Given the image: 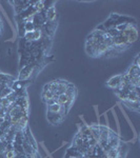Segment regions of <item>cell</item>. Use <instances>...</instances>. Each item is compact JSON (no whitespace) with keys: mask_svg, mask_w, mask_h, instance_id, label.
Returning a JSON list of instances; mask_svg holds the SVG:
<instances>
[{"mask_svg":"<svg viewBox=\"0 0 140 158\" xmlns=\"http://www.w3.org/2000/svg\"><path fill=\"white\" fill-rule=\"evenodd\" d=\"M35 29H36V25L33 22H25L23 25V31H24V34L25 33H32L34 32Z\"/></svg>","mask_w":140,"mask_h":158,"instance_id":"obj_12","label":"cell"},{"mask_svg":"<svg viewBox=\"0 0 140 158\" xmlns=\"http://www.w3.org/2000/svg\"><path fill=\"white\" fill-rule=\"evenodd\" d=\"M120 35L124 38L126 42L128 43L129 45L134 42H136L137 39H138V31H137V29L133 24L130 25L126 31H123L122 33H120Z\"/></svg>","mask_w":140,"mask_h":158,"instance_id":"obj_1","label":"cell"},{"mask_svg":"<svg viewBox=\"0 0 140 158\" xmlns=\"http://www.w3.org/2000/svg\"><path fill=\"white\" fill-rule=\"evenodd\" d=\"M71 158H73V157H71Z\"/></svg>","mask_w":140,"mask_h":158,"instance_id":"obj_16","label":"cell"},{"mask_svg":"<svg viewBox=\"0 0 140 158\" xmlns=\"http://www.w3.org/2000/svg\"><path fill=\"white\" fill-rule=\"evenodd\" d=\"M123 103L126 104L129 109L134 110V111H136V112L139 111V101H137V102H132V101H123Z\"/></svg>","mask_w":140,"mask_h":158,"instance_id":"obj_13","label":"cell"},{"mask_svg":"<svg viewBox=\"0 0 140 158\" xmlns=\"http://www.w3.org/2000/svg\"><path fill=\"white\" fill-rule=\"evenodd\" d=\"M64 114H61V113H58V114H52V113H47V120L50 121L51 124H59L61 122L63 121L64 119Z\"/></svg>","mask_w":140,"mask_h":158,"instance_id":"obj_4","label":"cell"},{"mask_svg":"<svg viewBox=\"0 0 140 158\" xmlns=\"http://www.w3.org/2000/svg\"><path fill=\"white\" fill-rule=\"evenodd\" d=\"M106 158H120V150L118 149H109L105 151Z\"/></svg>","mask_w":140,"mask_h":158,"instance_id":"obj_9","label":"cell"},{"mask_svg":"<svg viewBox=\"0 0 140 158\" xmlns=\"http://www.w3.org/2000/svg\"><path fill=\"white\" fill-rule=\"evenodd\" d=\"M6 115H7V110L0 108V117H1V118H6Z\"/></svg>","mask_w":140,"mask_h":158,"instance_id":"obj_14","label":"cell"},{"mask_svg":"<svg viewBox=\"0 0 140 158\" xmlns=\"http://www.w3.org/2000/svg\"><path fill=\"white\" fill-rule=\"evenodd\" d=\"M47 113H52V114H58V113H61V114H65V110L63 108L62 106H60L58 102H55L54 104H51V106H47Z\"/></svg>","mask_w":140,"mask_h":158,"instance_id":"obj_5","label":"cell"},{"mask_svg":"<svg viewBox=\"0 0 140 158\" xmlns=\"http://www.w3.org/2000/svg\"><path fill=\"white\" fill-rule=\"evenodd\" d=\"M44 16H45V19L49 20V21L53 22L54 20L56 19V7L54 6H51L45 10L44 12Z\"/></svg>","mask_w":140,"mask_h":158,"instance_id":"obj_7","label":"cell"},{"mask_svg":"<svg viewBox=\"0 0 140 158\" xmlns=\"http://www.w3.org/2000/svg\"><path fill=\"white\" fill-rule=\"evenodd\" d=\"M121 81V75H116L114 77H112L111 79H109V81L106 82V86L113 90H117L119 85H120Z\"/></svg>","mask_w":140,"mask_h":158,"instance_id":"obj_6","label":"cell"},{"mask_svg":"<svg viewBox=\"0 0 140 158\" xmlns=\"http://www.w3.org/2000/svg\"><path fill=\"white\" fill-rule=\"evenodd\" d=\"M68 81L67 80H62V79H58V89L56 94L57 95H60V94H64L65 90H67L68 85Z\"/></svg>","mask_w":140,"mask_h":158,"instance_id":"obj_8","label":"cell"},{"mask_svg":"<svg viewBox=\"0 0 140 158\" xmlns=\"http://www.w3.org/2000/svg\"><path fill=\"white\" fill-rule=\"evenodd\" d=\"M4 121H6V118H1V117H0V127L2 126V123H3Z\"/></svg>","mask_w":140,"mask_h":158,"instance_id":"obj_15","label":"cell"},{"mask_svg":"<svg viewBox=\"0 0 140 158\" xmlns=\"http://www.w3.org/2000/svg\"><path fill=\"white\" fill-rule=\"evenodd\" d=\"M34 68H35V65L31 64V63H29V64H27L25 67L22 68L21 70H20L18 80L19 81H25L29 78H31L33 72H34Z\"/></svg>","mask_w":140,"mask_h":158,"instance_id":"obj_2","label":"cell"},{"mask_svg":"<svg viewBox=\"0 0 140 158\" xmlns=\"http://www.w3.org/2000/svg\"><path fill=\"white\" fill-rule=\"evenodd\" d=\"M54 93H52V92L50 91H42V94H41V98H42V101L43 102H49L50 100H52V99H54Z\"/></svg>","mask_w":140,"mask_h":158,"instance_id":"obj_11","label":"cell"},{"mask_svg":"<svg viewBox=\"0 0 140 158\" xmlns=\"http://www.w3.org/2000/svg\"><path fill=\"white\" fill-rule=\"evenodd\" d=\"M90 132H91L92 137H93V138L98 142L99 135H100V126H91L90 127Z\"/></svg>","mask_w":140,"mask_h":158,"instance_id":"obj_10","label":"cell"},{"mask_svg":"<svg viewBox=\"0 0 140 158\" xmlns=\"http://www.w3.org/2000/svg\"><path fill=\"white\" fill-rule=\"evenodd\" d=\"M64 94L67 95V97L68 98V108L71 109V106H73L74 101H75L76 97H77V89L75 88V85L73 83H68L67 90H65Z\"/></svg>","mask_w":140,"mask_h":158,"instance_id":"obj_3","label":"cell"}]
</instances>
